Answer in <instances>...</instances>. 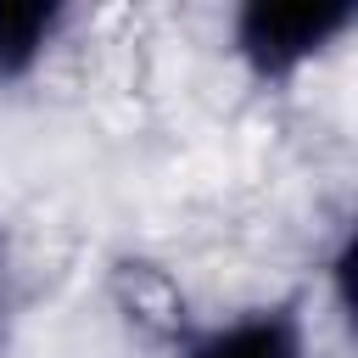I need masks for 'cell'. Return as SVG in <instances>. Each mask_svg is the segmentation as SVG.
Instances as JSON below:
<instances>
[{
	"instance_id": "obj_1",
	"label": "cell",
	"mask_w": 358,
	"mask_h": 358,
	"mask_svg": "<svg viewBox=\"0 0 358 358\" xmlns=\"http://www.w3.org/2000/svg\"><path fill=\"white\" fill-rule=\"evenodd\" d=\"M358 22V0H246L224 22V50L229 62L257 84V90H285L296 84L313 62H324Z\"/></svg>"
},
{
	"instance_id": "obj_2",
	"label": "cell",
	"mask_w": 358,
	"mask_h": 358,
	"mask_svg": "<svg viewBox=\"0 0 358 358\" xmlns=\"http://www.w3.org/2000/svg\"><path fill=\"white\" fill-rule=\"evenodd\" d=\"M173 358H313V324L296 296L246 302L173 330Z\"/></svg>"
},
{
	"instance_id": "obj_3",
	"label": "cell",
	"mask_w": 358,
	"mask_h": 358,
	"mask_svg": "<svg viewBox=\"0 0 358 358\" xmlns=\"http://www.w3.org/2000/svg\"><path fill=\"white\" fill-rule=\"evenodd\" d=\"M73 28V6L62 0H28V6H0V84H28L56 45Z\"/></svg>"
},
{
	"instance_id": "obj_4",
	"label": "cell",
	"mask_w": 358,
	"mask_h": 358,
	"mask_svg": "<svg viewBox=\"0 0 358 358\" xmlns=\"http://www.w3.org/2000/svg\"><path fill=\"white\" fill-rule=\"evenodd\" d=\"M22 268H17V241H11V229L0 224V358L11 352V341H17V308H22Z\"/></svg>"
}]
</instances>
